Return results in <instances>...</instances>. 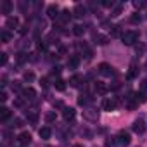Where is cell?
<instances>
[{"label": "cell", "mask_w": 147, "mask_h": 147, "mask_svg": "<svg viewBox=\"0 0 147 147\" xmlns=\"http://www.w3.org/2000/svg\"><path fill=\"white\" fill-rule=\"evenodd\" d=\"M55 118H57V116H55V113H49V114H47V121H49V123L55 121Z\"/></svg>", "instance_id": "cell-37"}, {"label": "cell", "mask_w": 147, "mask_h": 147, "mask_svg": "<svg viewBox=\"0 0 147 147\" xmlns=\"http://www.w3.org/2000/svg\"><path fill=\"white\" fill-rule=\"evenodd\" d=\"M140 92H145V94H147V80L142 82V85H140Z\"/></svg>", "instance_id": "cell-40"}, {"label": "cell", "mask_w": 147, "mask_h": 147, "mask_svg": "<svg viewBox=\"0 0 147 147\" xmlns=\"http://www.w3.org/2000/svg\"><path fill=\"white\" fill-rule=\"evenodd\" d=\"M80 82H82V76L80 75H75V76L69 78V85L71 87H80Z\"/></svg>", "instance_id": "cell-21"}, {"label": "cell", "mask_w": 147, "mask_h": 147, "mask_svg": "<svg viewBox=\"0 0 147 147\" xmlns=\"http://www.w3.org/2000/svg\"><path fill=\"white\" fill-rule=\"evenodd\" d=\"M107 36H104V35H95V43L97 45H106L107 43Z\"/></svg>", "instance_id": "cell-23"}, {"label": "cell", "mask_w": 147, "mask_h": 147, "mask_svg": "<svg viewBox=\"0 0 147 147\" xmlns=\"http://www.w3.org/2000/svg\"><path fill=\"white\" fill-rule=\"evenodd\" d=\"M18 140H19V144H21V145H30V144H31V133L23 131V133L18 137Z\"/></svg>", "instance_id": "cell-7"}, {"label": "cell", "mask_w": 147, "mask_h": 147, "mask_svg": "<svg viewBox=\"0 0 147 147\" xmlns=\"http://www.w3.org/2000/svg\"><path fill=\"white\" fill-rule=\"evenodd\" d=\"M75 116H76V113H75V109H73V107H62V118L66 121L75 119Z\"/></svg>", "instance_id": "cell-5"}, {"label": "cell", "mask_w": 147, "mask_h": 147, "mask_svg": "<svg viewBox=\"0 0 147 147\" xmlns=\"http://www.w3.org/2000/svg\"><path fill=\"white\" fill-rule=\"evenodd\" d=\"M99 73L102 76H113L114 75V67L111 66V64H106V62H102V64H99Z\"/></svg>", "instance_id": "cell-3"}, {"label": "cell", "mask_w": 147, "mask_h": 147, "mask_svg": "<svg viewBox=\"0 0 147 147\" xmlns=\"http://www.w3.org/2000/svg\"><path fill=\"white\" fill-rule=\"evenodd\" d=\"M0 38H2L4 43H9V42L12 40V35H11L9 31H2V33H0Z\"/></svg>", "instance_id": "cell-24"}, {"label": "cell", "mask_w": 147, "mask_h": 147, "mask_svg": "<svg viewBox=\"0 0 147 147\" xmlns=\"http://www.w3.org/2000/svg\"><path fill=\"white\" fill-rule=\"evenodd\" d=\"M59 54H66V49L64 47H59Z\"/></svg>", "instance_id": "cell-47"}, {"label": "cell", "mask_w": 147, "mask_h": 147, "mask_svg": "<svg viewBox=\"0 0 147 147\" xmlns=\"http://www.w3.org/2000/svg\"><path fill=\"white\" fill-rule=\"evenodd\" d=\"M0 100H2V102H5V100H7V94H5V92L0 94Z\"/></svg>", "instance_id": "cell-44"}, {"label": "cell", "mask_w": 147, "mask_h": 147, "mask_svg": "<svg viewBox=\"0 0 147 147\" xmlns=\"http://www.w3.org/2000/svg\"><path fill=\"white\" fill-rule=\"evenodd\" d=\"M118 145H121V147H126V145H130V142H131V138H130V133L128 131H125V130H121L119 133H118Z\"/></svg>", "instance_id": "cell-2"}, {"label": "cell", "mask_w": 147, "mask_h": 147, "mask_svg": "<svg viewBox=\"0 0 147 147\" xmlns=\"http://www.w3.org/2000/svg\"><path fill=\"white\" fill-rule=\"evenodd\" d=\"M109 88H111V90H118V88H119V83H113Z\"/></svg>", "instance_id": "cell-45"}, {"label": "cell", "mask_w": 147, "mask_h": 147, "mask_svg": "<svg viewBox=\"0 0 147 147\" xmlns=\"http://www.w3.org/2000/svg\"><path fill=\"white\" fill-rule=\"evenodd\" d=\"M11 88H12L14 92H23V88H21V82H12Z\"/></svg>", "instance_id": "cell-29"}, {"label": "cell", "mask_w": 147, "mask_h": 147, "mask_svg": "<svg viewBox=\"0 0 147 147\" xmlns=\"http://www.w3.org/2000/svg\"><path fill=\"white\" fill-rule=\"evenodd\" d=\"M130 21H131L133 24H138V23L142 21V18H140V14H133V16L130 18Z\"/></svg>", "instance_id": "cell-31"}, {"label": "cell", "mask_w": 147, "mask_h": 147, "mask_svg": "<svg viewBox=\"0 0 147 147\" xmlns=\"http://www.w3.org/2000/svg\"><path fill=\"white\" fill-rule=\"evenodd\" d=\"M0 55H2V59H0V64L5 66V64H7V59H9V57H7V54H5V52H2Z\"/></svg>", "instance_id": "cell-36"}, {"label": "cell", "mask_w": 147, "mask_h": 147, "mask_svg": "<svg viewBox=\"0 0 147 147\" xmlns=\"http://www.w3.org/2000/svg\"><path fill=\"white\" fill-rule=\"evenodd\" d=\"M36 47H38V50H40V52H43V50L47 49V45H45V43H42V42H40V43H38Z\"/></svg>", "instance_id": "cell-42"}, {"label": "cell", "mask_w": 147, "mask_h": 147, "mask_svg": "<svg viewBox=\"0 0 147 147\" xmlns=\"http://www.w3.org/2000/svg\"><path fill=\"white\" fill-rule=\"evenodd\" d=\"M19 26V19L14 16H11V18H7V21H5V28H9V30H14V28H18Z\"/></svg>", "instance_id": "cell-9"}, {"label": "cell", "mask_w": 147, "mask_h": 147, "mask_svg": "<svg viewBox=\"0 0 147 147\" xmlns=\"http://www.w3.org/2000/svg\"><path fill=\"white\" fill-rule=\"evenodd\" d=\"M11 11H12V2L4 0L2 2V14H11Z\"/></svg>", "instance_id": "cell-18"}, {"label": "cell", "mask_w": 147, "mask_h": 147, "mask_svg": "<svg viewBox=\"0 0 147 147\" xmlns=\"http://www.w3.org/2000/svg\"><path fill=\"white\" fill-rule=\"evenodd\" d=\"M23 97L26 99V100H33L35 97H36V92H35V88H31V87H28V88H23Z\"/></svg>", "instance_id": "cell-6"}, {"label": "cell", "mask_w": 147, "mask_h": 147, "mask_svg": "<svg viewBox=\"0 0 147 147\" xmlns=\"http://www.w3.org/2000/svg\"><path fill=\"white\" fill-rule=\"evenodd\" d=\"M88 100H90L88 95H80V97H78V104H80V106H87Z\"/></svg>", "instance_id": "cell-26"}, {"label": "cell", "mask_w": 147, "mask_h": 147, "mask_svg": "<svg viewBox=\"0 0 147 147\" xmlns=\"http://www.w3.org/2000/svg\"><path fill=\"white\" fill-rule=\"evenodd\" d=\"M106 147H118V138H107Z\"/></svg>", "instance_id": "cell-27"}, {"label": "cell", "mask_w": 147, "mask_h": 147, "mask_svg": "<svg viewBox=\"0 0 147 147\" xmlns=\"http://www.w3.org/2000/svg\"><path fill=\"white\" fill-rule=\"evenodd\" d=\"M12 128H19V126H23V119H19V118H16L14 121H12V125H11Z\"/></svg>", "instance_id": "cell-33"}, {"label": "cell", "mask_w": 147, "mask_h": 147, "mask_svg": "<svg viewBox=\"0 0 147 147\" xmlns=\"http://www.w3.org/2000/svg\"><path fill=\"white\" fill-rule=\"evenodd\" d=\"M135 9H145L147 7V2H133Z\"/></svg>", "instance_id": "cell-34"}, {"label": "cell", "mask_w": 147, "mask_h": 147, "mask_svg": "<svg viewBox=\"0 0 147 147\" xmlns=\"http://www.w3.org/2000/svg\"><path fill=\"white\" fill-rule=\"evenodd\" d=\"M131 128H133V131H135V133H138V135H142V133L145 131V126H144V121H140V119H137V121L133 123V126H131Z\"/></svg>", "instance_id": "cell-11"}, {"label": "cell", "mask_w": 147, "mask_h": 147, "mask_svg": "<svg viewBox=\"0 0 147 147\" xmlns=\"http://www.w3.org/2000/svg\"><path fill=\"white\" fill-rule=\"evenodd\" d=\"M78 64H80V57H76V55H71V57H69V61H67V67L76 69Z\"/></svg>", "instance_id": "cell-16"}, {"label": "cell", "mask_w": 147, "mask_h": 147, "mask_svg": "<svg viewBox=\"0 0 147 147\" xmlns=\"http://www.w3.org/2000/svg\"><path fill=\"white\" fill-rule=\"evenodd\" d=\"M71 14H73V12H69V11H62V12H61V16H59V21H61L62 24L69 23V21H71V18H73Z\"/></svg>", "instance_id": "cell-14"}, {"label": "cell", "mask_w": 147, "mask_h": 147, "mask_svg": "<svg viewBox=\"0 0 147 147\" xmlns=\"http://www.w3.org/2000/svg\"><path fill=\"white\" fill-rule=\"evenodd\" d=\"M121 11H123V7H121V5H116V7L113 9L111 16H114V18H116V16H119V14H121Z\"/></svg>", "instance_id": "cell-30"}, {"label": "cell", "mask_w": 147, "mask_h": 147, "mask_svg": "<svg viewBox=\"0 0 147 147\" xmlns=\"http://www.w3.org/2000/svg\"><path fill=\"white\" fill-rule=\"evenodd\" d=\"M137 52H145V45H137Z\"/></svg>", "instance_id": "cell-43"}, {"label": "cell", "mask_w": 147, "mask_h": 147, "mask_svg": "<svg viewBox=\"0 0 147 147\" xmlns=\"http://www.w3.org/2000/svg\"><path fill=\"white\" fill-rule=\"evenodd\" d=\"M111 35L113 36H119V26H116V24L111 26Z\"/></svg>", "instance_id": "cell-32"}, {"label": "cell", "mask_w": 147, "mask_h": 147, "mask_svg": "<svg viewBox=\"0 0 147 147\" xmlns=\"http://www.w3.org/2000/svg\"><path fill=\"white\" fill-rule=\"evenodd\" d=\"M121 40H123L125 45H133V43L138 40V31H133V30L125 31V33L121 35Z\"/></svg>", "instance_id": "cell-1"}, {"label": "cell", "mask_w": 147, "mask_h": 147, "mask_svg": "<svg viewBox=\"0 0 147 147\" xmlns=\"http://www.w3.org/2000/svg\"><path fill=\"white\" fill-rule=\"evenodd\" d=\"M116 107H118V100H116V99L106 97V99L102 100V109H104V111H114Z\"/></svg>", "instance_id": "cell-4"}, {"label": "cell", "mask_w": 147, "mask_h": 147, "mask_svg": "<svg viewBox=\"0 0 147 147\" xmlns=\"http://www.w3.org/2000/svg\"><path fill=\"white\" fill-rule=\"evenodd\" d=\"M54 87H55V90L64 92V90H66V82H64V80H61V78H57V80H55V83H54Z\"/></svg>", "instance_id": "cell-20"}, {"label": "cell", "mask_w": 147, "mask_h": 147, "mask_svg": "<svg viewBox=\"0 0 147 147\" xmlns=\"http://www.w3.org/2000/svg\"><path fill=\"white\" fill-rule=\"evenodd\" d=\"M59 75H61V66H55L52 69V76H59Z\"/></svg>", "instance_id": "cell-38"}, {"label": "cell", "mask_w": 147, "mask_h": 147, "mask_svg": "<svg viewBox=\"0 0 147 147\" xmlns=\"http://www.w3.org/2000/svg\"><path fill=\"white\" fill-rule=\"evenodd\" d=\"M137 76H138V66L133 62V64H130V71H128L126 78H128V80H133V78H137Z\"/></svg>", "instance_id": "cell-8"}, {"label": "cell", "mask_w": 147, "mask_h": 147, "mask_svg": "<svg viewBox=\"0 0 147 147\" xmlns=\"http://www.w3.org/2000/svg\"><path fill=\"white\" fill-rule=\"evenodd\" d=\"M83 116H85L87 119H90V121H97L99 113H97V111H94V109H88V111H85V113H83Z\"/></svg>", "instance_id": "cell-15"}, {"label": "cell", "mask_w": 147, "mask_h": 147, "mask_svg": "<svg viewBox=\"0 0 147 147\" xmlns=\"http://www.w3.org/2000/svg\"><path fill=\"white\" fill-rule=\"evenodd\" d=\"M11 116H12L11 109H7V107H0V121H7Z\"/></svg>", "instance_id": "cell-13"}, {"label": "cell", "mask_w": 147, "mask_h": 147, "mask_svg": "<svg viewBox=\"0 0 147 147\" xmlns=\"http://www.w3.org/2000/svg\"><path fill=\"white\" fill-rule=\"evenodd\" d=\"M102 5H104V7H113L114 2H113V0H111V2H109V0H106V2H102Z\"/></svg>", "instance_id": "cell-41"}, {"label": "cell", "mask_w": 147, "mask_h": 147, "mask_svg": "<svg viewBox=\"0 0 147 147\" xmlns=\"http://www.w3.org/2000/svg\"><path fill=\"white\" fill-rule=\"evenodd\" d=\"M38 135H40V138H43V140H49V138H50V135H52V130H50L49 126H43V128H40Z\"/></svg>", "instance_id": "cell-12"}, {"label": "cell", "mask_w": 147, "mask_h": 147, "mask_svg": "<svg viewBox=\"0 0 147 147\" xmlns=\"http://www.w3.org/2000/svg\"><path fill=\"white\" fill-rule=\"evenodd\" d=\"M14 106H18V107H21V106H23V100H21V99H18V100H14Z\"/></svg>", "instance_id": "cell-46"}, {"label": "cell", "mask_w": 147, "mask_h": 147, "mask_svg": "<svg viewBox=\"0 0 147 147\" xmlns=\"http://www.w3.org/2000/svg\"><path fill=\"white\" fill-rule=\"evenodd\" d=\"M40 85H42L43 88H49V85H50V83H49V80H47V78H42V80H40Z\"/></svg>", "instance_id": "cell-39"}, {"label": "cell", "mask_w": 147, "mask_h": 147, "mask_svg": "<svg viewBox=\"0 0 147 147\" xmlns=\"http://www.w3.org/2000/svg\"><path fill=\"white\" fill-rule=\"evenodd\" d=\"M73 33H75L76 36H82V35L85 33V28H83V24H75V26H73Z\"/></svg>", "instance_id": "cell-22"}, {"label": "cell", "mask_w": 147, "mask_h": 147, "mask_svg": "<svg viewBox=\"0 0 147 147\" xmlns=\"http://www.w3.org/2000/svg\"><path fill=\"white\" fill-rule=\"evenodd\" d=\"M24 80L26 82H33L35 80V75H33V73H24Z\"/></svg>", "instance_id": "cell-35"}, {"label": "cell", "mask_w": 147, "mask_h": 147, "mask_svg": "<svg viewBox=\"0 0 147 147\" xmlns=\"http://www.w3.org/2000/svg\"><path fill=\"white\" fill-rule=\"evenodd\" d=\"M95 92H97L99 95H104V94L107 92V87H106L102 82H97V83H95Z\"/></svg>", "instance_id": "cell-19"}, {"label": "cell", "mask_w": 147, "mask_h": 147, "mask_svg": "<svg viewBox=\"0 0 147 147\" xmlns=\"http://www.w3.org/2000/svg\"><path fill=\"white\" fill-rule=\"evenodd\" d=\"M145 66H147V62H145Z\"/></svg>", "instance_id": "cell-49"}, {"label": "cell", "mask_w": 147, "mask_h": 147, "mask_svg": "<svg viewBox=\"0 0 147 147\" xmlns=\"http://www.w3.org/2000/svg\"><path fill=\"white\" fill-rule=\"evenodd\" d=\"M75 147H83V145H80V144H76V145H75Z\"/></svg>", "instance_id": "cell-48"}, {"label": "cell", "mask_w": 147, "mask_h": 147, "mask_svg": "<svg viewBox=\"0 0 147 147\" xmlns=\"http://www.w3.org/2000/svg\"><path fill=\"white\" fill-rule=\"evenodd\" d=\"M85 12H87V9H85L82 4H78V5L75 7V11H73V14H75L76 18H83V16H85Z\"/></svg>", "instance_id": "cell-17"}, {"label": "cell", "mask_w": 147, "mask_h": 147, "mask_svg": "<svg viewBox=\"0 0 147 147\" xmlns=\"http://www.w3.org/2000/svg\"><path fill=\"white\" fill-rule=\"evenodd\" d=\"M28 121H30L31 125H36V123H38V114H36V113H30V114H28Z\"/></svg>", "instance_id": "cell-25"}, {"label": "cell", "mask_w": 147, "mask_h": 147, "mask_svg": "<svg viewBox=\"0 0 147 147\" xmlns=\"http://www.w3.org/2000/svg\"><path fill=\"white\" fill-rule=\"evenodd\" d=\"M26 61H28V55H26L24 52H19V54H18V62L23 64V62H26Z\"/></svg>", "instance_id": "cell-28"}, {"label": "cell", "mask_w": 147, "mask_h": 147, "mask_svg": "<svg viewBox=\"0 0 147 147\" xmlns=\"http://www.w3.org/2000/svg\"><path fill=\"white\" fill-rule=\"evenodd\" d=\"M47 16H49L50 19H55V18H59L61 14H59V9H57V5H49V9H47Z\"/></svg>", "instance_id": "cell-10"}]
</instances>
